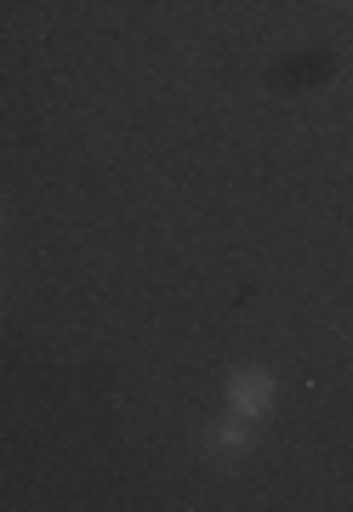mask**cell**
<instances>
[{"label": "cell", "mask_w": 353, "mask_h": 512, "mask_svg": "<svg viewBox=\"0 0 353 512\" xmlns=\"http://www.w3.org/2000/svg\"><path fill=\"white\" fill-rule=\"evenodd\" d=\"M274 376L268 370H234L228 376V410L234 416H245V421H262L268 410H274Z\"/></svg>", "instance_id": "obj_1"}, {"label": "cell", "mask_w": 353, "mask_h": 512, "mask_svg": "<svg viewBox=\"0 0 353 512\" xmlns=\"http://www.w3.org/2000/svg\"><path fill=\"white\" fill-rule=\"evenodd\" d=\"M205 450L217 461H240L245 450H251V433H245V416H234V421H217L211 433H205Z\"/></svg>", "instance_id": "obj_2"}]
</instances>
